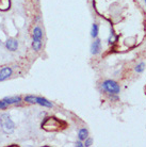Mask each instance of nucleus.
<instances>
[{"instance_id":"1","label":"nucleus","mask_w":146,"mask_h":147,"mask_svg":"<svg viewBox=\"0 0 146 147\" xmlns=\"http://www.w3.org/2000/svg\"><path fill=\"white\" fill-rule=\"evenodd\" d=\"M0 126L5 133H12L15 129V124L10 118V115L7 113L2 114L0 116Z\"/></svg>"},{"instance_id":"2","label":"nucleus","mask_w":146,"mask_h":147,"mask_svg":"<svg viewBox=\"0 0 146 147\" xmlns=\"http://www.w3.org/2000/svg\"><path fill=\"white\" fill-rule=\"evenodd\" d=\"M42 30L40 27H35L33 29V42H32V47L35 51H39L42 47Z\"/></svg>"},{"instance_id":"3","label":"nucleus","mask_w":146,"mask_h":147,"mask_svg":"<svg viewBox=\"0 0 146 147\" xmlns=\"http://www.w3.org/2000/svg\"><path fill=\"white\" fill-rule=\"evenodd\" d=\"M102 88H105L107 92L111 93V94H118L120 91H121L120 85L113 80H106L102 83Z\"/></svg>"},{"instance_id":"4","label":"nucleus","mask_w":146,"mask_h":147,"mask_svg":"<svg viewBox=\"0 0 146 147\" xmlns=\"http://www.w3.org/2000/svg\"><path fill=\"white\" fill-rule=\"evenodd\" d=\"M5 46L9 50L11 51H15L17 47H18V42L15 40V38H9V40L5 42Z\"/></svg>"},{"instance_id":"5","label":"nucleus","mask_w":146,"mask_h":147,"mask_svg":"<svg viewBox=\"0 0 146 147\" xmlns=\"http://www.w3.org/2000/svg\"><path fill=\"white\" fill-rule=\"evenodd\" d=\"M12 75V69L10 67H4L0 70V81H3Z\"/></svg>"},{"instance_id":"6","label":"nucleus","mask_w":146,"mask_h":147,"mask_svg":"<svg viewBox=\"0 0 146 147\" xmlns=\"http://www.w3.org/2000/svg\"><path fill=\"white\" fill-rule=\"evenodd\" d=\"M35 103H39L43 107H47V108H52V103L47 100L46 98H43V97H35Z\"/></svg>"},{"instance_id":"7","label":"nucleus","mask_w":146,"mask_h":147,"mask_svg":"<svg viewBox=\"0 0 146 147\" xmlns=\"http://www.w3.org/2000/svg\"><path fill=\"white\" fill-rule=\"evenodd\" d=\"M100 49H101V44H100V40H96L93 44H92V48H91V50H92V53L93 55H97L99 51H100Z\"/></svg>"},{"instance_id":"8","label":"nucleus","mask_w":146,"mask_h":147,"mask_svg":"<svg viewBox=\"0 0 146 147\" xmlns=\"http://www.w3.org/2000/svg\"><path fill=\"white\" fill-rule=\"evenodd\" d=\"M3 101L7 103V106L9 105H13V103H18L22 101V98L18 97V96H14V97H5L3 99Z\"/></svg>"},{"instance_id":"9","label":"nucleus","mask_w":146,"mask_h":147,"mask_svg":"<svg viewBox=\"0 0 146 147\" xmlns=\"http://www.w3.org/2000/svg\"><path fill=\"white\" fill-rule=\"evenodd\" d=\"M88 130L87 129H80L79 130V133H78V138H79V140L83 141V140H87V138H88Z\"/></svg>"},{"instance_id":"10","label":"nucleus","mask_w":146,"mask_h":147,"mask_svg":"<svg viewBox=\"0 0 146 147\" xmlns=\"http://www.w3.org/2000/svg\"><path fill=\"white\" fill-rule=\"evenodd\" d=\"M97 34H98V26L94 24L93 26H92V31H91V35L93 37H96L97 36Z\"/></svg>"},{"instance_id":"11","label":"nucleus","mask_w":146,"mask_h":147,"mask_svg":"<svg viewBox=\"0 0 146 147\" xmlns=\"http://www.w3.org/2000/svg\"><path fill=\"white\" fill-rule=\"evenodd\" d=\"M25 101L30 102V103H35V97H34V96H26Z\"/></svg>"},{"instance_id":"12","label":"nucleus","mask_w":146,"mask_h":147,"mask_svg":"<svg viewBox=\"0 0 146 147\" xmlns=\"http://www.w3.org/2000/svg\"><path fill=\"white\" fill-rule=\"evenodd\" d=\"M144 66H145V65H144V63H141V64H139L138 66L135 67V70H137L138 73H142L143 69H144Z\"/></svg>"},{"instance_id":"13","label":"nucleus","mask_w":146,"mask_h":147,"mask_svg":"<svg viewBox=\"0 0 146 147\" xmlns=\"http://www.w3.org/2000/svg\"><path fill=\"white\" fill-rule=\"evenodd\" d=\"M7 107V103L4 102L3 100H1V101H0V109H5Z\"/></svg>"},{"instance_id":"14","label":"nucleus","mask_w":146,"mask_h":147,"mask_svg":"<svg viewBox=\"0 0 146 147\" xmlns=\"http://www.w3.org/2000/svg\"><path fill=\"white\" fill-rule=\"evenodd\" d=\"M92 144V140L91 139H88V140L85 141V143H84V146H91Z\"/></svg>"},{"instance_id":"15","label":"nucleus","mask_w":146,"mask_h":147,"mask_svg":"<svg viewBox=\"0 0 146 147\" xmlns=\"http://www.w3.org/2000/svg\"><path fill=\"white\" fill-rule=\"evenodd\" d=\"M76 145H77V146H80V147H83L84 146V144H82L81 142H78V143H77Z\"/></svg>"},{"instance_id":"16","label":"nucleus","mask_w":146,"mask_h":147,"mask_svg":"<svg viewBox=\"0 0 146 147\" xmlns=\"http://www.w3.org/2000/svg\"><path fill=\"white\" fill-rule=\"evenodd\" d=\"M145 93H146V88H145Z\"/></svg>"}]
</instances>
